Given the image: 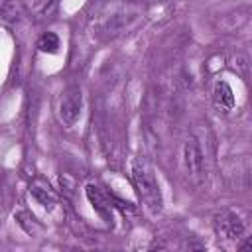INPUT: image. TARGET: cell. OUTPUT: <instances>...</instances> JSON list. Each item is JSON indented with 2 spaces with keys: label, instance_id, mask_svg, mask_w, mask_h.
Here are the masks:
<instances>
[{
  "label": "cell",
  "instance_id": "cell-1",
  "mask_svg": "<svg viewBox=\"0 0 252 252\" xmlns=\"http://www.w3.org/2000/svg\"><path fill=\"white\" fill-rule=\"evenodd\" d=\"M132 181H134V187H136L140 199L144 201V205L152 213L161 211V193H159L158 179H156L154 171L140 159H136L132 163Z\"/></svg>",
  "mask_w": 252,
  "mask_h": 252
},
{
  "label": "cell",
  "instance_id": "cell-4",
  "mask_svg": "<svg viewBox=\"0 0 252 252\" xmlns=\"http://www.w3.org/2000/svg\"><path fill=\"white\" fill-rule=\"evenodd\" d=\"M183 163H185V169L191 177L203 175L205 159H203V150L197 144V140H187V144L183 148Z\"/></svg>",
  "mask_w": 252,
  "mask_h": 252
},
{
  "label": "cell",
  "instance_id": "cell-2",
  "mask_svg": "<svg viewBox=\"0 0 252 252\" xmlns=\"http://www.w3.org/2000/svg\"><path fill=\"white\" fill-rule=\"evenodd\" d=\"M83 112V91L79 85H69L59 100V118L65 126H75Z\"/></svg>",
  "mask_w": 252,
  "mask_h": 252
},
{
  "label": "cell",
  "instance_id": "cell-8",
  "mask_svg": "<svg viewBox=\"0 0 252 252\" xmlns=\"http://www.w3.org/2000/svg\"><path fill=\"white\" fill-rule=\"evenodd\" d=\"M37 47L43 53H55L59 49V37L53 32H45L39 39H37Z\"/></svg>",
  "mask_w": 252,
  "mask_h": 252
},
{
  "label": "cell",
  "instance_id": "cell-3",
  "mask_svg": "<svg viewBox=\"0 0 252 252\" xmlns=\"http://www.w3.org/2000/svg\"><path fill=\"white\" fill-rule=\"evenodd\" d=\"M215 226H217V232L226 240H238L244 234V222L232 211H224L220 217H217Z\"/></svg>",
  "mask_w": 252,
  "mask_h": 252
},
{
  "label": "cell",
  "instance_id": "cell-7",
  "mask_svg": "<svg viewBox=\"0 0 252 252\" xmlns=\"http://www.w3.org/2000/svg\"><path fill=\"white\" fill-rule=\"evenodd\" d=\"M32 195L43 205V207H53L55 203H57V197H55V193L49 189V187H39V185H33L32 189Z\"/></svg>",
  "mask_w": 252,
  "mask_h": 252
},
{
  "label": "cell",
  "instance_id": "cell-5",
  "mask_svg": "<svg viewBox=\"0 0 252 252\" xmlns=\"http://www.w3.org/2000/svg\"><path fill=\"white\" fill-rule=\"evenodd\" d=\"M213 100L217 104V108L228 112L234 108V93L230 89V85L226 81H217L215 89H213Z\"/></svg>",
  "mask_w": 252,
  "mask_h": 252
},
{
  "label": "cell",
  "instance_id": "cell-6",
  "mask_svg": "<svg viewBox=\"0 0 252 252\" xmlns=\"http://www.w3.org/2000/svg\"><path fill=\"white\" fill-rule=\"evenodd\" d=\"M87 199L89 203L93 205V209L104 217V219H110V203L106 199V195L96 187V185H87Z\"/></svg>",
  "mask_w": 252,
  "mask_h": 252
}]
</instances>
